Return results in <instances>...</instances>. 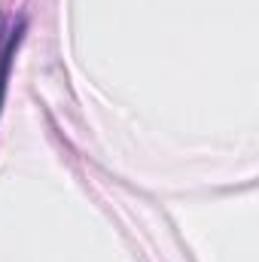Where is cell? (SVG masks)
I'll return each mask as SVG.
<instances>
[{
  "mask_svg": "<svg viewBox=\"0 0 259 262\" xmlns=\"http://www.w3.org/2000/svg\"><path fill=\"white\" fill-rule=\"evenodd\" d=\"M18 37H21V25L0 18V104H3V95H6V79H9V67H12Z\"/></svg>",
  "mask_w": 259,
  "mask_h": 262,
  "instance_id": "1",
  "label": "cell"
}]
</instances>
